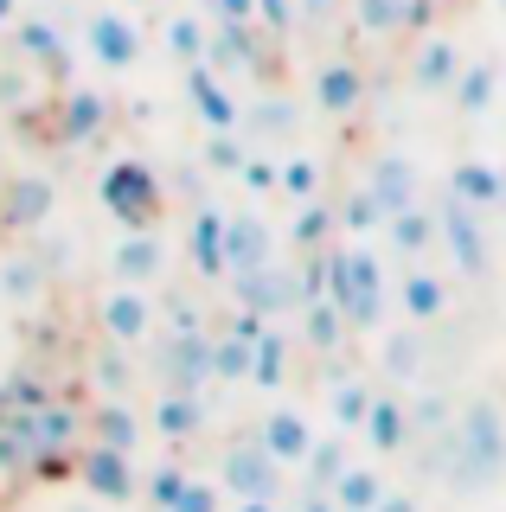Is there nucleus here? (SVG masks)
<instances>
[{"instance_id": "f257e3e1", "label": "nucleus", "mask_w": 506, "mask_h": 512, "mask_svg": "<svg viewBox=\"0 0 506 512\" xmlns=\"http://www.w3.org/2000/svg\"><path fill=\"white\" fill-rule=\"evenodd\" d=\"M327 301L346 314V327H378L385 320V276H378L372 250H327Z\"/></svg>"}, {"instance_id": "f03ea898", "label": "nucleus", "mask_w": 506, "mask_h": 512, "mask_svg": "<svg viewBox=\"0 0 506 512\" xmlns=\"http://www.w3.org/2000/svg\"><path fill=\"white\" fill-rule=\"evenodd\" d=\"M103 212L122 218L129 231H154L161 224V180H154V167H141V160H116V167H103Z\"/></svg>"}, {"instance_id": "7ed1b4c3", "label": "nucleus", "mask_w": 506, "mask_h": 512, "mask_svg": "<svg viewBox=\"0 0 506 512\" xmlns=\"http://www.w3.org/2000/svg\"><path fill=\"white\" fill-rule=\"evenodd\" d=\"M276 480H282V461L263 442H237V448H225V461H218V487H225L231 500H276Z\"/></svg>"}, {"instance_id": "20e7f679", "label": "nucleus", "mask_w": 506, "mask_h": 512, "mask_svg": "<svg viewBox=\"0 0 506 512\" xmlns=\"http://www.w3.org/2000/svg\"><path fill=\"white\" fill-rule=\"evenodd\" d=\"M84 39H90V58L103 64V71H129V64L141 58V32L122 20V13H90V26H84Z\"/></svg>"}, {"instance_id": "39448f33", "label": "nucleus", "mask_w": 506, "mask_h": 512, "mask_svg": "<svg viewBox=\"0 0 506 512\" xmlns=\"http://www.w3.org/2000/svg\"><path fill=\"white\" fill-rule=\"evenodd\" d=\"M257 442L270 448L282 468H302V461L314 455V442H321V436H314V423H308L302 410H270V416L257 423Z\"/></svg>"}, {"instance_id": "423d86ee", "label": "nucleus", "mask_w": 506, "mask_h": 512, "mask_svg": "<svg viewBox=\"0 0 506 512\" xmlns=\"http://www.w3.org/2000/svg\"><path fill=\"white\" fill-rule=\"evenodd\" d=\"M103 333H109V340H122V346L148 340V333H154V301L141 295L135 282L109 288V295H103Z\"/></svg>"}, {"instance_id": "0eeeda50", "label": "nucleus", "mask_w": 506, "mask_h": 512, "mask_svg": "<svg viewBox=\"0 0 506 512\" xmlns=\"http://www.w3.org/2000/svg\"><path fill=\"white\" fill-rule=\"evenodd\" d=\"M442 244H449V256L468 269V276H481L487 269V237H481V212L474 205H442Z\"/></svg>"}, {"instance_id": "6e6552de", "label": "nucleus", "mask_w": 506, "mask_h": 512, "mask_svg": "<svg viewBox=\"0 0 506 512\" xmlns=\"http://www.w3.org/2000/svg\"><path fill=\"white\" fill-rule=\"evenodd\" d=\"M109 269H116V282H135V288L161 282V269H167L161 237H154V231H129V237L116 244V256H109Z\"/></svg>"}, {"instance_id": "1a4fd4ad", "label": "nucleus", "mask_w": 506, "mask_h": 512, "mask_svg": "<svg viewBox=\"0 0 506 512\" xmlns=\"http://www.w3.org/2000/svg\"><path fill=\"white\" fill-rule=\"evenodd\" d=\"M84 487L97 493V500H129V493H135L129 448H109V442L90 448V455H84Z\"/></svg>"}, {"instance_id": "9d476101", "label": "nucleus", "mask_w": 506, "mask_h": 512, "mask_svg": "<svg viewBox=\"0 0 506 512\" xmlns=\"http://www.w3.org/2000/svg\"><path fill=\"white\" fill-rule=\"evenodd\" d=\"M359 96H366V77H359V64L327 58L321 71H314V103H321V116H346V109H359Z\"/></svg>"}, {"instance_id": "9b49d317", "label": "nucleus", "mask_w": 506, "mask_h": 512, "mask_svg": "<svg viewBox=\"0 0 506 512\" xmlns=\"http://www.w3.org/2000/svg\"><path fill=\"white\" fill-rule=\"evenodd\" d=\"M186 96H193L199 122H212L218 135H231V128H237V103L225 96V84L212 77V64H186Z\"/></svg>"}, {"instance_id": "f8f14e48", "label": "nucleus", "mask_w": 506, "mask_h": 512, "mask_svg": "<svg viewBox=\"0 0 506 512\" xmlns=\"http://www.w3.org/2000/svg\"><path fill=\"white\" fill-rule=\"evenodd\" d=\"M398 301H404L410 320H442V314H449V288H442V276H436V269H423V263L404 269Z\"/></svg>"}, {"instance_id": "ddd939ff", "label": "nucleus", "mask_w": 506, "mask_h": 512, "mask_svg": "<svg viewBox=\"0 0 506 512\" xmlns=\"http://www.w3.org/2000/svg\"><path fill=\"white\" fill-rule=\"evenodd\" d=\"M455 199L474 205V212H487V205H506V173L494 167V160H462L455 167Z\"/></svg>"}, {"instance_id": "4468645a", "label": "nucleus", "mask_w": 506, "mask_h": 512, "mask_svg": "<svg viewBox=\"0 0 506 512\" xmlns=\"http://www.w3.org/2000/svg\"><path fill=\"white\" fill-rule=\"evenodd\" d=\"M366 186L378 192V205H385V212H410V205H417V167H410L404 154H385L372 167Z\"/></svg>"}, {"instance_id": "2eb2a0df", "label": "nucleus", "mask_w": 506, "mask_h": 512, "mask_svg": "<svg viewBox=\"0 0 506 512\" xmlns=\"http://www.w3.org/2000/svg\"><path fill=\"white\" fill-rule=\"evenodd\" d=\"M45 212H52V180L26 173V180L0 186V218H7V224H39Z\"/></svg>"}, {"instance_id": "dca6fc26", "label": "nucleus", "mask_w": 506, "mask_h": 512, "mask_svg": "<svg viewBox=\"0 0 506 512\" xmlns=\"http://www.w3.org/2000/svg\"><path fill=\"white\" fill-rule=\"evenodd\" d=\"M225 231H231L225 212H199V218H193V263H199V276H231Z\"/></svg>"}, {"instance_id": "f3484780", "label": "nucleus", "mask_w": 506, "mask_h": 512, "mask_svg": "<svg viewBox=\"0 0 506 512\" xmlns=\"http://www.w3.org/2000/svg\"><path fill=\"white\" fill-rule=\"evenodd\" d=\"M500 77H506V64H462V77H455V109H462V116H487L494 96H500Z\"/></svg>"}, {"instance_id": "a211bd4d", "label": "nucleus", "mask_w": 506, "mask_h": 512, "mask_svg": "<svg viewBox=\"0 0 506 512\" xmlns=\"http://www.w3.org/2000/svg\"><path fill=\"white\" fill-rule=\"evenodd\" d=\"M359 436H366L378 455H398V448L410 442V410L398 404V397H378L372 404V416H366V429H359Z\"/></svg>"}, {"instance_id": "6ab92c4d", "label": "nucleus", "mask_w": 506, "mask_h": 512, "mask_svg": "<svg viewBox=\"0 0 506 512\" xmlns=\"http://www.w3.org/2000/svg\"><path fill=\"white\" fill-rule=\"evenodd\" d=\"M154 429L173 442H186V436H199L205 429V404H199V391H167L161 404H154Z\"/></svg>"}, {"instance_id": "aec40b11", "label": "nucleus", "mask_w": 506, "mask_h": 512, "mask_svg": "<svg viewBox=\"0 0 506 512\" xmlns=\"http://www.w3.org/2000/svg\"><path fill=\"white\" fill-rule=\"evenodd\" d=\"M455 77H462V52H455L449 39H430V45L417 52L410 84H417V90H455Z\"/></svg>"}, {"instance_id": "412c9836", "label": "nucleus", "mask_w": 506, "mask_h": 512, "mask_svg": "<svg viewBox=\"0 0 506 512\" xmlns=\"http://www.w3.org/2000/svg\"><path fill=\"white\" fill-rule=\"evenodd\" d=\"M385 231H391V244H398L404 256H430L436 250V237H442V218H430V212H391L385 218Z\"/></svg>"}, {"instance_id": "4be33fe9", "label": "nucleus", "mask_w": 506, "mask_h": 512, "mask_svg": "<svg viewBox=\"0 0 506 512\" xmlns=\"http://www.w3.org/2000/svg\"><path fill=\"white\" fill-rule=\"evenodd\" d=\"M225 250H231V276H237V269H263V263H270V231H263L257 218H231Z\"/></svg>"}, {"instance_id": "5701e85b", "label": "nucleus", "mask_w": 506, "mask_h": 512, "mask_svg": "<svg viewBox=\"0 0 506 512\" xmlns=\"http://www.w3.org/2000/svg\"><path fill=\"white\" fill-rule=\"evenodd\" d=\"M378 500H385V474L378 468H346L334 480V506L340 512H378Z\"/></svg>"}, {"instance_id": "b1692460", "label": "nucleus", "mask_w": 506, "mask_h": 512, "mask_svg": "<svg viewBox=\"0 0 506 512\" xmlns=\"http://www.w3.org/2000/svg\"><path fill=\"white\" fill-rule=\"evenodd\" d=\"M372 404H378V397L359 378H340L334 384V429H340V436H359V429H366V416H372Z\"/></svg>"}, {"instance_id": "393cba45", "label": "nucleus", "mask_w": 506, "mask_h": 512, "mask_svg": "<svg viewBox=\"0 0 506 512\" xmlns=\"http://www.w3.org/2000/svg\"><path fill=\"white\" fill-rule=\"evenodd\" d=\"M302 468H308V487L314 493H334V480L353 468V461H346V442L340 436H327V442H314V455L302 461Z\"/></svg>"}, {"instance_id": "a878e982", "label": "nucleus", "mask_w": 506, "mask_h": 512, "mask_svg": "<svg viewBox=\"0 0 506 512\" xmlns=\"http://www.w3.org/2000/svg\"><path fill=\"white\" fill-rule=\"evenodd\" d=\"M20 45H26V64H33V71H58V64H65V39L45 20H20Z\"/></svg>"}, {"instance_id": "bb28decb", "label": "nucleus", "mask_w": 506, "mask_h": 512, "mask_svg": "<svg viewBox=\"0 0 506 512\" xmlns=\"http://www.w3.org/2000/svg\"><path fill=\"white\" fill-rule=\"evenodd\" d=\"M167 45H173V58H180V64H205V52H212L199 13H173V20H167Z\"/></svg>"}, {"instance_id": "cd10ccee", "label": "nucleus", "mask_w": 506, "mask_h": 512, "mask_svg": "<svg viewBox=\"0 0 506 512\" xmlns=\"http://www.w3.org/2000/svg\"><path fill=\"white\" fill-rule=\"evenodd\" d=\"M385 218H391V212L378 205V192H372V186H359L353 199L340 205V231H346V237H372V231H378Z\"/></svg>"}, {"instance_id": "c85d7f7f", "label": "nucleus", "mask_w": 506, "mask_h": 512, "mask_svg": "<svg viewBox=\"0 0 506 512\" xmlns=\"http://www.w3.org/2000/svg\"><path fill=\"white\" fill-rule=\"evenodd\" d=\"M282 372H289V346H282V333L263 320V333H257V365H250V378L257 384H282Z\"/></svg>"}, {"instance_id": "c756f323", "label": "nucleus", "mask_w": 506, "mask_h": 512, "mask_svg": "<svg viewBox=\"0 0 506 512\" xmlns=\"http://www.w3.org/2000/svg\"><path fill=\"white\" fill-rule=\"evenodd\" d=\"M186 480H193V474H186L180 461H161V468H154V480H148V500H154V512H173V506H180Z\"/></svg>"}, {"instance_id": "7c9ffc66", "label": "nucleus", "mask_w": 506, "mask_h": 512, "mask_svg": "<svg viewBox=\"0 0 506 512\" xmlns=\"http://www.w3.org/2000/svg\"><path fill=\"white\" fill-rule=\"evenodd\" d=\"M97 442H109V448H135V416L122 410V404H103V410H97Z\"/></svg>"}, {"instance_id": "2f4dec72", "label": "nucleus", "mask_w": 506, "mask_h": 512, "mask_svg": "<svg viewBox=\"0 0 506 512\" xmlns=\"http://www.w3.org/2000/svg\"><path fill=\"white\" fill-rule=\"evenodd\" d=\"M314 186H321V167H314L308 154L282 160V192H289V199H314Z\"/></svg>"}, {"instance_id": "473e14b6", "label": "nucleus", "mask_w": 506, "mask_h": 512, "mask_svg": "<svg viewBox=\"0 0 506 512\" xmlns=\"http://www.w3.org/2000/svg\"><path fill=\"white\" fill-rule=\"evenodd\" d=\"M173 512H225V487H218V480H199V474H193Z\"/></svg>"}, {"instance_id": "72a5a7b5", "label": "nucleus", "mask_w": 506, "mask_h": 512, "mask_svg": "<svg viewBox=\"0 0 506 512\" xmlns=\"http://www.w3.org/2000/svg\"><path fill=\"white\" fill-rule=\"evenodd\" d=\"M97 122H103V103H97V96H71V103H65V141H84Z\"/></svg>"}, {"instance_id": "f704fd0d", "label": "nucleus", "mask_w": 506, "mask_h": 512, "mask_svg": "<svg viewBox=\"0 0 506 512\" xmlns=\"http://www.w3.org/2000/svg\"><path fill=\"white\" fill-rule=\"evenodd\" d=\"M327 224H340V218H327V212H321V205H308V212H302V218H295V244H302V250H314V256H321V237H327Z\"/></svg>"}, {"instance_id": "c9c22d12", "label": "nucleus", "mask_w": 506, "mask_h": 512, "mask_svg": "<svg viewBox=\"0 0 506 512\" xmlns=\"http://www.w3.org/2000/svg\"><path fill=\"white\" fill-rule=\"evenodd\" d=\"M237 173H244V186H250V192H282V167H276V160H263V154H250Z\"/></svg>"}, {"instance_id": "e433bc0d", "label": "nucleus", "mask_w": 506, "mask_h": 512, "mask_svg": "<svg viewBox=\"0 0 506 512\" xmlns=\"http://www.w3.org/2000/svg\"><path fill=\"white\" fill-rule=\"evenodd\" d=\"M212 13L225 26H257V0H212Z\"/></svg>"}, {"instance_id": "4c0bfd02", "label": "nucleus", "mask_w": 506, "mask_h": 512, "mask_svg": "<svg viewBox=\"0 0 506 512\" xmlns=\"http://www.w3.org/2000/svg\"><path fill=\"white\" fill-rule=\"evenodd\" d=\"M257 20H263V26H276V32H289L295 7H289V0H257Z\"/></svg>"}, {"instance_id": "58836bf2", "label": "nucleus", "mask_w": 506, "mask_h": 512, "mask_svg": "<svg viewBox=\"0 0 506 512\" xmlns=\"http://www.w3.org/2000/svg\"><path fill=\"white\" fill-rule=\"evenodd\" d=\"M295 512H340V506H334V493H314V487H308V493H302V506H295Z\"/></svg>"}, {"instance_id": "ea45409f", "label": "nucleus", "mask_w": 506, "mask_h": 512, "mask_svg": "<svg viewBox=\"0 0 506 512\" xmlns=\"http://www.w3.org/2000/svg\"><path fill=\"white\" fill-rule=\"evenodd\" d=\"M378 512H417V500H410V493H385V500H378Z\"/></svg>"}, {"instance_id": "a19ab883", "label": "nucleus", "mask_w": 506, "mask_h": 512, "mask_svg": "<svg viewBox=\"0 0 506 512\" xmlns=\"http://www.w3.org/2000/svg\"><path fill=\"white\" fill-rule=\"evenodd\" d=\"M7 26H20V0H0V32Z\"/></svg>"}, {"instance_id": "79ce46f5", "label": "nucleus", "mask_w": 506, "mask_h": 512, "mask_svg": "<svg viewBox=\"0 0 506 512\" xmlns=\"http://www.w3.org/2000/svg\"><path fill=\"white\" fill-rule=\"evenodd\" d=\"M231 512H276V500H237Z\"/></svg>"}, {"instance_id": "37998d69", "label": "nucleus", "mask_w": 506, "mask_h": 512, "mask_svg": "<svg viewBox=\"0 0 506 512\" xmlns=\"http://www.w3.org/2000/svg\"><path fill=\"white\" fill-rule=\"evenodd\" d=\"M500 13H506V0H500Z\"/></svg>"}, {"instance_id": "c03bdc74", "label": "nucleus", "mask_w": 506, "mask_h": 512, "mask_svg": "<svg viewBox=\"0 0 506 512\" xmlns=\"http://www.w3.org/2000/svg\"><path fill=\"white\" fill-rule=\"evenodd\" d=\"M0 186H7V180H0Z\"/></svg>"}]
</instances>
